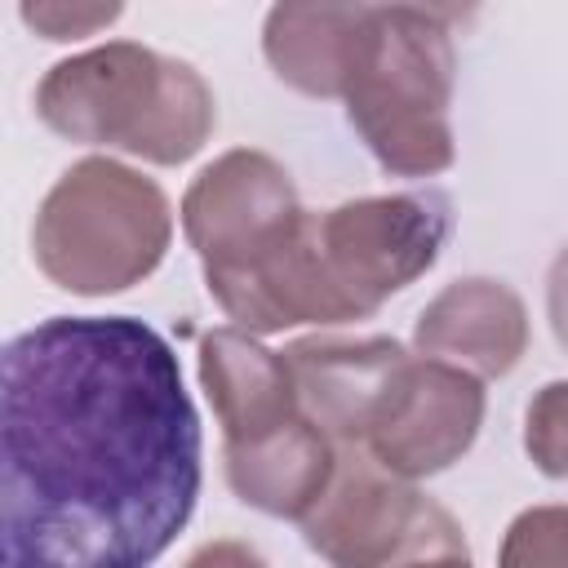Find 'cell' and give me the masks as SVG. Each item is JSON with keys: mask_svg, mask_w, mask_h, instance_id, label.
<instances>
[{"mask_svg": "<svg viewBox=\"0 0 568 568\" xmlns=\"http://www.w3.org/2000/svg\"><path fill=\"white\" fill-rule=\"evenodd\" d=\"M399 568H475V564H470V550H466V537H462V541L435 546V550H426V555H417Z\"/></svg>", "mask_w": 568, "mask_h": 568, "instance_id": "d6986e66", "label": "cell"}, {"mask_svg": "<svg viewBox=\"0 0 568 568\" xmlns=\"http://www.w3.org/2000/svg\"><path fill=\"white\" fill-rule=\"evenodd\" d=\"M302 213L288 169L257 146H235L191 178L182 195V235L204 275H222L266 253Z\"/></svg>", "mask_w": 568, "mask_h": 568, "instance_id": "52a82bcc", "label": "cell"}, {"mask_svg": "<svg viewBox=\"0 0 568 568\" xmlns=\"http://www.w3.org/2000/svg\"><path fill=\"white\" fill-rule=\"evenodd\" d=\"M124 9L120 4H22V22L36 27L44 40H80L93 36L98 27L115 22Z\"/></svg>", "mask_w": 568, "mask_h": 568, "instance_id": "2e32d148", "label": "cell"}, {"mask_svg": "<svg viewBox=\"0 0 568 568\" xmlns=\"http://www.w3.org/2000/svg\"><path fill=\"white\" fill-rule=\"evenodd\" d=\"M36 115L67 142L115 146L173 169L217 129V98L191 62L138 40H106L44 71Z\"/></svg>", "mask_w": 568, "mask_h": 568, "instance_id": "7a4b0ae2", "label": "cell"}, {"mask_svg": "<svg viewBox=\"0 0 568 568\" xmlns=\"http://www.w3.org/2000/svg\"><path fill=\"white\" fill-rule=\"evenodd\" d=\"M182 568H271L262 559L257 546L240 541V537H217V541H204Z\"/></svg>", "mask_w": 568, "mask_h": 568, "instance_id": "e0dca14e", "label": "cell"}, {"mask_svg": "<svg viewBox=\"0 0 568 568\" xmlns=\"http://www.w3.org/2000/svg\"><path fill=\"white\" fill-rule=\"evenodd\" d=\"M497 568H568V506L519 510L501 532Z\"/></svg>", "mask_w": 568, "mask_h": 568, "instance_id": "5bb4252c", "label": "cell"}, {"mask_svg": "<svg viewBox=\"0 0 568 568\" xmlns=\"http://www.w3.org/2000/svg\"><path fill=\"white\" fill-rule=\"evenodd\" d=\"M457 49L444 9L364 4L346 75V120L395 178H435L457 160L448 106Z\"/></svg>", "mask_w": 568, "mask_h": 568, "instance_id": "3957f363", "label": "cell"}, {"mask_svg": "<svg viewBox=\"0 0 568 568\" xmlns=\"http://www.w3.org/2000/svg\"><path fill=\"white\" fill-rule=\"evenodd\" d=\"M364 4H275L262 22L271 71L306 98H342L359 44Z\"/></svg>", "mask_w": 568, "mask_h": 568, "instance_id": "4fadbf2b", "label": "cell"}, {"mask_svg": "<svg viewBox=\"0 0 568 568\" xmlns=\"http://www.w3.org/2000/svg\"><path fill=\"white\" fill-rule=\"evenodd\" d=\"M479 426H484V382L466 368L413 355L395 377L364 439V453L382 470L417 484L462 462L479 439Z\"/></svg>", "mask_w": 568, "mask_h": 568, "instance_id": "ba28073f", "label": "cell"}, {"mask_svg": "<svg viewBox=\"0 0 568 568\" xmlns=\"http://www.w3.org/2000/svg\"><path fill=\"white\" fill-rule=\"evenodd\" d=\"M302 537L328 568H399L462 541V524L364 448H337V475L302 519Z\"/></svg>", "mask_w": 568, "mask_h": 568, "instance_id": "8992f818", "label": "cell"}, {"mask_svg": "<svg viewBox=\"0 0 568 568\" xmlns=\"http://www.w3.org/2000/svg\"><path fill=\"white\" fill-rule=\"evenodd\" d=\"M524 448L546 479H568V382H546L524 413Z\"/></svg>", "mask_w": 568, "mask_h": 568, "instance_id": "9a60e30c", "label": "cell"}, {"mask_svg": "<svg viewBox=\"0 0 568 568\" xmlns=\"http://www.w3.org/2000/svg\"><path fill=\"white\" fill-rule=\"evenodd\" d=\"M173 244L169 195L111 155L75 160L40 200L31 257L40 275L80 297L142 284Z\"/></svg>", "mask_w": 568, "mask_h": 568, "instance_id": "277c9868", "label": "cell"}, {"mask_svg": "<svg viewBox=\"0 0 568 568\" xmlns=\"http://www.w3.org/2000/svg\"><path fill=\"white\" fill-rule=\"evenodd\" d=\"M413 351L475 373L479 382L506 377L528 351V311L506 280L466 275L444 284L413 324Z\"/></svg>", "mask_w": 568, "mask_h": 568, "instance_id": "30bf717a", "label": "cell"}, {"mask_svg": "<svg viewBox=\"0 0 568 568\" xmlns=\"http://www.w3.org/2000/svg\"><path fill=\"white\" fill-rule=\"evenodd\" d=\"M302 417L337 448H364L395 377L413 359L395 337H302L284 351Z\"/></svg>", "mask_w": 568, "mask_h": 568, "instance_id": "9c48e42d", "label": "cell"}, {"mask_svg": "<svg viewBox=\"0 0 568 568\" xmlns=\"http://www.w3.org/2000/svg\"><path fill=\"white\" fill-rule=\"evenodd\" d=\"M200 413L133 315H53L0 355V568H151L200 497Z\"/></svg>", "mask_w": 568, "mask_h": 568, "instance_id": "6da1fadb", "label": "cell"}, {"mask_svg": "<svg viewBox=\"0 0 568 568\" xmlns=\"http://www.w3.org/2000/svg\"><path fill=\"white\" fill-rule=\"evenodd\" d=\"M448 235L453 200L435 186L359 195L311 213V240L346 320H368L382 302L417 284L439 262Z\"/></svg>", "mask_w": 568, "mask_h": 568, "instance_id": "5b68a950", "label": "cell"}, {"mask_svg": "<svg viewBox=\"0 0 568 568\" xmlns=\"http://www.w3.org/2000/svg\"><path fill=\"white\" fill-rule=\"evenodd\" d=\"M546 320H550L555 342L568 351V244L555 253L546 271Z\"/></svg>", "mask_w": 568, "mask_h": 568, "instance_id": "ac0fdd59", "label": "cell"}, {"mask_svg": "<svg viewBox=\"0 0 568 568\" xmlns=\"http://www.w3.org/2000/svg\"><path fill=\"white\" fill-rule=\"evenodd\" d=\"M222 470L244 506L302 524L337 475V444L315 422L297 417L271 435L222 444Z\"/></svg>", "mask_w": 568, "mask_h": 568, "instance_id": "7c38bea8", "label": "cell"}, {"mask_svg": "<svg viewBox=\"0 0 568 568\" xmlns=\"http://www.w3.org/2000/svg\"><path fill=\"white\" fill-rule=\"evenodd\" d=\"M200 386L217 413L222 444H244L302 417L284 351H266L235 324L200 337Z\"/></svg>", "mask_w": 568, "mask_h": 568, "instance_id": "8fae6325", "label": "cell"}]
</instances>
